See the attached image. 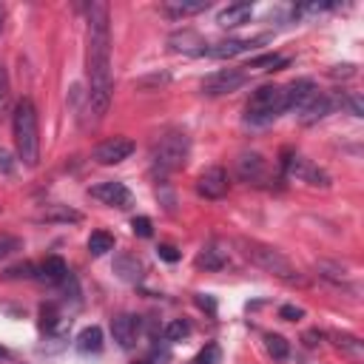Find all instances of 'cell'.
Masks as SVG:
<instances>
[{
	"mask_svg": "<svg viewBox=\"0 0 364 364\" xmlns=\"http://www.w3.org/2000/svg\"><path fill=\"white\" fill-rule=\"evenodd\" d=\"M85 71H88V111L91 122H100L111 105V23L108 6L91 3L88 6V28H85Z\"/></svg>",
	"mask_w": 364,
	"mask_h": 364,
	"instance_id": "1",
	"label": "cell"
},
{
	"mask_svg": "<svg viewBox=\"0 0 364 364\" xmlns=\"http://www.w3.org/2000/svg\"><path fill=\"white\" fill-rule=\"evenodd\" d=\"M11 128H14V148L17 159L26 168H34L40 159V122H37V108L28 97L14 102L11 111Z\"/></svg>",
	"mask_w": 364,
	"mask_h": 364,
	"instance_id": "2",
	"label": "cell"
},
{
	"mask_svg": "<svg viewBox=\"0 0 364 364\" xmlns=\"http://www.w3.org/2000/svg\"><path fill=\"white\" fill-rule=\"evenodd\" d=\"M236 247H239L242 256H245L250 264H256L259 270H264V273H270V276H276V279H282V282H290V284H301V282H304L301 273L296 270V264H293L279 247L264 245V242H259V239H245V236L236 239Z\"/></svg>",
	"mask_w": 364,
	"mask_h": 364,
	"instance_id": "3",
	"label": "cell"
},
{
	"mask_svg": "<svg viewBox=\"0 0 364 364\" xmlns=\"http://www.w3.org/2000/svg\"><path fill=\"white\" fill-rule=\"evenodd\" d=\"M188 154H191L188 136L182 131H168L151 145V165L159 173H171V171H179L188 162Z\"/></svg>",
	"mask_w": 364,
	"mask_h": 364,
	"instance_id": "4",
	"label": "cell"
},
{
	"mask_svg": "<svg viewBox=\"0 0 364 364\" xmlns=\"http://www.w3.org/2000/svg\"><path fill=\"white\" fill-rule=\"evenodd\" d=\"M284 111V88L282 85H259L245 108V122L250 125H267Z\"/></svg>",
	"mask_w": 364,
	"mask_h": 364,
	"instance_id": "5",
	"label": "cell"
},
{
	"mask_svg": "<svg viewBox=\"0 0 364 364\" xmlns=\"http://www.w3.org/2000/svg\"><path fill=\"white\" fill-rule=\"evenodd\" d=\"M282 168H284V173H287L290 179L307 182V185H321V188H327V185H330V176H327V171H321L318 165H313L310 159H304V156H299V154H290V151H284Z\"/></svg>",
	"mask_w": 364,
	"mask_h": 364,
	"instance_id": "6",
	"label": "cell"
},
{
	"mask_svg": "<svg viewBox=\"0 0 364 364\" xmlns=\"http://www.w3.org/2000/svg\"><path fill=\"white\" fill-rule=\"evenodd\" d=\"M247 82V74L239 71V68H219L213 74H208L202 80V94L208 97H222V94H230L236 88H242Z\"/></svg>",
	"mask_w": 364,
	"mask_h": 364,
	"instance_id": "7",
	"label": "cell"
},
{
	"mask_svg": "<svg viewBox=\"0 0 364 364\" xmlns=\"http://www.w3.org/2000/svg\"><path fill=\"white\" fill-rule=\"evenodd\" d=\"M228 188H230V182H228V171H225L222 165L205 168V171L199 173V179H196V191H199V196H205V199H222V196L228 193Z\"/></svg>",
	"mask_w": 364,
	"mask_h": 364,
	"instance_id": "8",
	"label": "cell"
},
{
	"mask_svg": "<svg viewBox=\"0 0 364 364\" xmlns=\"http://www.w3.org/2000/svg\"><path fill=\"white\" fill-rule=\"evenodd\" d=\"M318 97V88L313 80L301 77V80H293L287 88H284V111H304L313 100Z\"/></svg>",
	"mask_w": 364,
	"mask_h": 364,
	"instance_id": "9",
	"label": "cell"
},
{
	"mask_svg": "<svg viewBox=\"0 0 364 364\" xmlns=\"http://www.w3.org/2000/svg\"><path fill=\"white\" fill-rule=\"evenodd\" d=\"M134 148H136L134 139H128V136H111V139H105V142H100L94 148V159L100 165H117V162L128 159L134 154Z\"/></svg>",
	"mask_w": 364,
	"mask_h": 364,
	"instance_id": "10",
	"label": "cell"
},
{
	"mask_svg": "<svg viewBox=\"0 0 364 364\" xmlns=\"http://www.w3.org/2000/svg\"><path fill=\"white\" fill-rule=\"evenodd\" d=\"M88 193L94 199H100L102 205H111V208H131L134 205V193L122 185V182H100L94 188H88Z\"/></svg>",
	"mask_w": 364,
	"mask_h": 364,
	"instance_id": "11",
	"label": "cell"
},
{
	"mask_svg": "<svg viewBox=\"0 0 364 364\" xmlns=\"http://www.w3.org/2000/svg\"><path fill=\"white\" fill-rule=\"evenodd\" d=\"M236 173H239V179H245L250 185H262L267 179V159L262 154H256V151L242 154L236 159Z\"/></svg>",
	"mask_w": 364,
	"mask_h": 364,
	"instance_id": "12",
	"label": "cell"
},
{
	"mask_svg": "<svg viewBox=\"0 0 364 364\" xmlns=\"http://www.w3.org/2000/svg\"><path fill=\"white\" fill-rule=\"evenodd\" d=\"M111 336L114 341L122 347V350H131L136 344V336H139V318L131 316V313H122L111 321Z\"/></svg>",
	"mask_w": 364,
	"mask_h": 364,
	"instance_id": "13",
	"label": "cell"
},
{
	"mask_svg": "<svg viewBox=\"0 0 364 364\" xmlns=\"http://www.w3.org/2000/svg\"><path fill=\"white\" fill-rule=\"evenodd\" d=\"M262 40H264V37H253V40H219V43H210V46L205 48V54H208V57H216V60H225V57H236V54H242V51L259 46Z\"/></svg>",
	"mask_w": 364,
	"mask_h": 364,
	"instance_id": "14",
	"label": "cell"
},
{
	"mask_svg": "<svg viewBox=\"0 0 364 364\" xmlns=\"http://www.w3.org/2000/svg\"><path fill=\"white\" fill-rule=\"evenodd\" d=\"M250 14H253V6H250V3H230V6H225V9L216 14V23L225 26V28H233V26L247 23Z\"/></svg>",
	"mask_w": 364,
	"mask_h": 364,
	"instance_id": "15",
	"label": "cell"
},
{
	"mask_svg": "<svg viewBox=\"0 0 364 364\" xmlns=\"http://www.w3.org/2000/svg\"><path fill=\"white\" fill-rule=\"evenodd\" d=\"M37 279H43L48 284H60V282L68 279V267L60 256H48L43 264H37Z\"/></svg>",
	"mask_w": 364,
	"mask_h": 364,
	"instance_id": "16",
	"label": "cell"
},
{
	"mask_svg": "<svg viewBox=\"0 0 364 364\" xmlns=\"http://www.w3.org/2000/svg\"><path fill=\"white\" fill-rule=\"evenodd\" d=\"M210 3L208 0H165L162 3V9H165V14L168 17H191V14H199V11H205Z\"/></svg>",
	"mask_w": 364,
	"mask_h": 364,
	"instance_id": "17",
	"label": "cell"
},
{
	"mask_svg": "<svg viewBox=\"0 0 364 364\" xmlns=\"http://www.w3.org/2000/svg\"><path fill=\"white\" fill-rule=\"evenodd\" d=\"M333 108H336V102H333L330 97L318 94V97H316V100H313V102H310V105H307V108L299 114V119H301L304 125H310V122H318V119H324V117H327Z\"/></svg>",
	"mask_w": 364,
	"mask_h": 364,
	"instance_id": "18",
	"label": "cell"
},
{
	"mask_svg": "<svg viewBox=\"0 0 364 364\" xmlns=\"http://www.w3.org/2000/svg\"><path fill=\"white\" fill-rule=\"evenodd\" d=\"M114 273H117L122 282H139V276H142V262H139L136 256H131V253H122V256H117V262H114Z\"/></svg>",
	"mask_w": 364,
	"mask_h": 364,
	"instance_id": "19",
	"label": "cell"
},
{
	"mask_svg": "<svg viewBox=\"0 0 364 364\" xmlns=\"http://www.w3.org/2000/svg\"><path fill=\"white\" fill-rule=\"evenodd\" d=\"M171 46H173L176 51H185V54H205V48H208V43H205L196 31L173 34V37H171Z\"/></svg>",
	"mask_w": 364,
	"mask_h": 364,
	"instance_id": "20",
	"label": "cell"
},
{
	"mask_svg": "<svg viewBox=\"0 0 364 364\" xmlns=\"http://www.w3.org/2000/svg\"><path fill=\"white\" fill-rule=\"evenodd\" d=\"M196 264L199 267H208V270H219L228 264V250H222L219 245H208L202 247V253L196 256Z\"/></svg>",
	"mask_w": 364,
	"mask_h": 364,
	"instance_id": "21",
	"label": "cell"
},
{
	"mask_svg": "<svg viewBox=\"0 0 364 364\" xmlns=\"http://www.w3.org/2000/svg\"><path fill=\"white\" fill-rule=\"evenodd\" d=\"M77 350L80 353H100L102 350V330L97 327V324H91V327H85L80 336H77Z\"/></svg>",
	"mask_w": 364,
	"mask_h": 364,
	"instance_id": "22",
	"label": "cell"
},
{
	"mask_svg": "<svg viewBox=\"0 0 364 364\" xmlns=\"http://www.w3.org/2000/svg\"><path fill=\"white\" fill-rule=\"evenodd\" d=\"M82 213L80 210H71L65 205H51L40 213V222H60V225H68V222H80Z\"/></svg>",
	"mask_w": 364,
	"mask_h": 364,
	"instance_id": "23",
	"label": "cell"
},
{
	"mask_svg": "<svg viewBox=\"0 0 364 364\" xmlns=\"http://www.w3.org/2000/svg\"><path fill=\"white\" fill-rule=\"evenodd\" d=\"M330 338L336 341V347H338L341 353H347V355H353V358H364V341H361L358 336H350V333H333Z\"/></svg>",
	"mask_w": 364,
	"mask_h": 364,
	"instance_id": "24",
	"label": "cell"
},
{
	"mask_svg": "<svg viewBox=\"0 0 364 364\" xmlns=\"http://www.w3.org/2000/svg\"><path fill=\"white\" fill-rule=\"evenodd\" d=\"M290 60L287 57H282V54H262V57H253L250 63H247V68H253V71H279V68H284Z\"/></svg>",
	"mask_w": 364,
	"mask_h": 364,
	"instance_id": "25",
	"label": "cell"
},
{
	"mask_svg": "<svg viewBox=\"0 0 364 364\" xmlns=\"http://www.w3.org/2000/svg\"><path fill=\"white\" fill-rule=\"evenodd\" d=\"M108 250H114V236L105 230H94L88 236V253L91 256H105Z\"/></svg>",
	"mask_w": 364,
	"mask_h": 364,
	"instance_id": "26",
	"label": "cell"
},
{
	"mask_svg": "<svg viewBox=\"0 0 364 364\" xmlns=\"http://www.w3.org/2000/svg\"><path fill=\"white\" fill-rule=\"evenodd\" d=\"M9 111H11V82H9L6 65L0 63V119L9 117Z\"/></svg>",
	"mask_w": 364,
	"mask_h": 364,
	"instance_id": "27",
	"label": "cell"
},
{
	"mask_svg": "<svg viewBox=\"0 0 364 364\" xmlns=\"http://www.w3.org/2000/svg\"><path fill=\"white\" fill-rule=\"evenodd\" d=\"M162 336H165L168 341H182V338H188V336H191V324H188L185 318H171V321L165 324Z\"/></svg>",
	"mask_w": 364,
	"mask_h": 364,
	"instance_id": "28",
	"label": "cell"
},
{
	"mask_svg": "<svg viewBox=\"0 0 364 364\" xmlns=\"http://www.w3.org/2000/svg\"><path fill=\"white\" fill-rule=\"evenodd\" d=\"M264 347H267V353L273 355V358H287V353H290V344H287V338L284 336H276V333H270V336H264Z\"/></svg>",
	"mask_w": 364,
	"mask_h": 364,
	"instance_id": "29",
	"label": "cell"
},
{
	"mask_svg": "<svg viewBox=\"0 0 364 364\" xmlns=\"http://www.w3.org/2000/svg\"><path fill=\"white\" fill-rule=\"evenodd\" d=\"M40 327H43L46 333H54V330L60 327V310H57L54 304H43V307H40Z\"/></svg>",
	"mask_w": 364,
	"mask_h": 364,
	"instance_id": "30",
	"label": "cell"
},
{
	"mask_svg": "<svg viewBox=\"0 0 364 364\" xmlns=\"http://www.w3.org/2000/svg\"><path fill=\"white\" fill-rule=\"evenodd\" d=\"M193 364H222V350H219V344H216V341L205 344V347L196 353Z\"/></svg>",
	"mask_w": 364,
	"mask_h": 364,
	"instance_id": "31",
	"label": "cell"
},
{
	"mask_svg": "<svg viewBox=\"0 0 364 364\" xmlns=\"http://www.w3.org/2000/svg\"><path fill=\"white\" fill-rule=\"evenodd\" d=\"M17 250H23V239H17V236H0V259H9Z\"/></svg>",
	"mask_w": 364,
	"mask_h": 364,
	"instance_id": "32",
	"label": "cell"
},
{
	"mask_svg": "<svg viewBox=\"0 0 364 364\" xmlns=\"http://www.w3.org/2000/svg\"><path fill=\"white\" fill-rule=\"evenodd\" d=\"M131 230H134L136 236H142V239L154 236V225H151L148 216H134V219H131Z\"/></svg>",
	"mask_w": 364,
	"mask_h": 364,
	"instance_id": "33",
	"label": "cell"
},
{
	"mask_svg": "<svg viewBox=\"0 0 364 364\" xmlns=\"http://www.w3.org/2000/svg\"><path fill=\"white\" fill-rule=\"evenodd\" d=\"M279 318H284V321H299V318H304V310L296 307V304H282V307H279Z\"/></svg>",
	"mask_w": 364,
	"mask_h": 364,
	"instance_id": "34",
	"label": "cell"
},
{
	"mask_svg": "<svg viewBox=\"0 0 364 364\" xmlns=\"http://www.w3.org/2000/svg\"><path fill=\"white\" fill-rule=\"evenodd\" d=\"M156 253H159V259H165V262H171V264L179 259V250H176L173 245H159V247H156Z\"/></svg>",
	"mask_w": 364,
	"mask_h": 364,
	"instance_id": "35",
	"label": "cell"
},
{
	"mask_svg": "<svg viewBox=\"0 0 364 364\" xmlns=\"http://www.w3.org/2000/svg\"><path fill=\"white\" fill-rule=\"evenodd\" d=\"M347 105H350L353 117H364V105H361V97H358V94H350V97H347Z\"/></svg>",
	"mask_w": 364,
	"mask_h": 364,
	"instance_id": "36",
	"label": "cell"
},
{
	"mask_svg": "<svg viewBox=\"0 0 364 364\" xmlns=\"http://www.w3.org/2000/svg\"><path fill=\"white\" fill-rule=\"evenodd\" d=\"M14 171V162H11V154L6 148H0V173H11Z\"/></svg>",
	"mask_w": 364,
	"mask_h": 364,
	"instance_id": "37",
	"label": "cell"
},
{
	"mask_svg": "<svg viewBox=\"0 0 364 364\" xmlns=\"http://www.w3.org/2000/svg\"><path fill=\"white\" fill-rule=\"evenodd\" d=\"M330 74H333V77H353V74H355V65L344 63V65H336V68H333Z\"/></svg>",
	"mask_w": 364,
	"mask_h": 364,
	"instance_id": "38",
	"label": "cell"
},
{
	"mask_svg": "<svg viewBox=\"0 0 364 364\" xmlns=\"http://www.w3.org/2000/svg\"><path fill=\"white\" fill-rule=\"evenodd\" d=\"M196 301H199V304H202V307H208V310H213V301H210V299H202V296H199V299H196Z\"/></svg>",
	"mask_w": 364,
	"mask_h": 364,
	"instance_id": "39",
	"label": "cell"
},
{
	"mask_svg": "<svg viewBox=\"0 0 364 364\" xmlns=\"http://www.w3.org/2000/svg\"><path fill=\"white\" fill-rule=\"evenodd\" d=\"M3 17H6V9H3V3H0V31H3Z\"/></svg>",
	"mask_w": 364,
	"mask_h": 364,
	"instance_id": "40",
	"label": "cell"
},
{
	"mask_svg": "<svg viewBox=\"0 0 364 364\" xmlns=\"http://www.w3.org/2000/svg\"><path fill=\"white\" fill-rule=\"evenodd\" d=\"M6 355H9V350H6V347H0V358H6Z\"/></svg>",
	"mask_w": 364,
	"mask_h": 364,
	"instance_id": "41",
	"label": "cell"
},
{
	"mask_svg": "<svg viewBox=\"0 0 364 364\" xmlns=\"http://www.w3.org/2000/svg\"><path fill=\"white\" fill-rule=\"evenodd\" d=\"M134 364H148V361H134Z\"/></svg>",
	"mask_w": 364,
	"mask_h": 364,
	"instance_id": "42",
	"label": "cell"
}]
</instances>
